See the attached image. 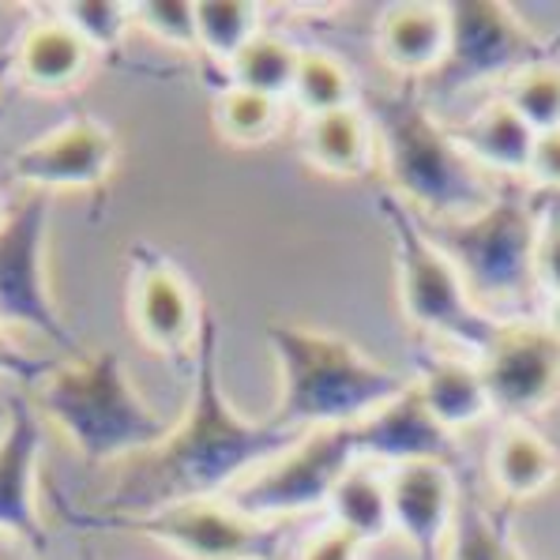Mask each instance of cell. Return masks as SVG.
Segmentation results:
<instances>
[{
    "instance_id": "cell-21",
    "label": "cell",
    "mask_w": 560,
    "mask_h": 560,
    "mask_svg": "<svg viewBox=\"0 0 560 560\" xmlns=\"http://www.w3.org/2000/svg\"><path fill=\"white\" fill-rule=\"evenodd\" d=\"M301 154L327 177H365L376 162V136L365 109L350 106L324 117H305Z\"/></svg>"
},
{
    "instance_id": "cell-7",
    "label": "cell",
    "mask_w": 560,
    "mask_h": 560,
    "mask_svg": "<svg viewBox=\"0 0 560 560\" xmlns=\"http://www.w3.org/2000/svg\"><path fill=\"white\" fill-rule=\"evenodd\" d=\"M447 8V54L418 88L425 102H452L481 83H504L515 72L553 60L549 42L501 0H459Z\"/></svg>"
},
{
    "instance_id": "cell-19",
    "label": "cell",
    "mask_w": 560,
    "mask_h": 560,
    "mask_svg": "<svg viewBox=\"0 0 560 560\" xmlns=\"http://www.w3.org/2000/svg\"><path fill=\"white\" fill-rule=\"evenodd\" d=\"M452 136L478 170L497 174V180H527L534 136L538 132L508 102H486L470 120L452 128Z\"/></svg>"
},
{
    "instance_id": "cell-4",
    "label": "cell",
    "mask_w": 560,
    "mask_h": 560,
    "mask_svg": "<svg viewBox=\"0 0 560 560\" xmlns=\"http://www.w3.org/2000/svg\"><path fill=\"white\" fill-rule=\"evenodd\" d=\"M31 407L72 441L83 463H128L166 441L170 425L132 384L117 350L60 361L31 387Z\"/></svg>"
},
{
    "instance_id": "cell-22",
    "label": "cell",
    "mask_w": 560,
    "mask_h": 560,
    "mask_svg": "<svg viewBox=\"0 0 560 560\" xmlns=\"http://www.w3.org/2000/svg\"><path fill=\"white\" fill-rule=\"evenodd\" d=\"M489 474L508 504H523L553 486L560 474V455L527 421H508L493 441Z\"/></svg>"
},
{
    "instance_id": "cell-15",
    "label": "cell",
    "mask_w": 560,
    "mask_h": 560,
    "mask_svg": "<svg viewBox=\"0 0 560 560\" xmlns=\"http://www.w3.org/2000/svg\"><path fill=\"white\" fill-rule=\"evenodd\" d=\"M350 436H354L358 459L373 463V467L376 463H384L387 470L410 467V463H436L447 470L463 467L459 441L425 410L413 384L392 402H384L381 410L369 413L365 421L350 425Z\"/></svg>"
},
{
    "instance_id": "cell-11",
    "label": "cell",
    "mask_w": 560,
    "mask_h": 560,
    "mask_svg": "<svg viewBox=\"0 0 560 560\" xmlns=\"http://www.w3.org/2000/svg\"><path fill=\"white\" fill-rule=\"evenodd\" d=\"M493 413L508 421L538 418L560 399V339L541 320H504L478 354Z\"/></svg>"
},
{
    "instance_id": "cell-1",
    "label": "cell",
    "mask_w": 560,
    "mask_h": 560,
    "mask_svg": "<svg viewBox=\"0 0 560 560\" xmlns=\"http://www.w3.org/2000/svg\"><path fill=\"white\" fill-rule=\"evenodd\" d=\"M301 436L305 433L275 425L271 418H245L226 399L219 373V320L207 313L192 350L188 410L177 425H170L166 441L120 467L117 486L91 515L117 520L185 501H226L248 474L294 447Z\"/></svg>"
},
{
    "instance_id": "cell-25",
    "label": "cell",
    "mask_w": 560,
    "mask_h": 560,
    "mask_svg": "<svg viewBox=\"0 0 560 560\" xmlns=\"http://www.w3.org/2000/svg\"><path fill=\"white\" fill-rule=\"evenodd\" d=\"M298 60H301L298 46H290L282 34L264 31L260 38H253L245 49H241L226 72H230V83H234V88L282 102V98H290V91H294Z\"/></svg>"
},
{
    "instance_id": "cell-13",
    "label": "cell",
    "mask_w": 560,
    "mask_h": 560,
    "mask_svg": "<svg viewBox=\"0 0 560 560\" xmlns=\"http://www.w3.org/2000/svg\"><path fill=\"white\" fill-rule=\"evenodd\" d=\"M117 140L102 120L75 117L65 120L54 132L23 143L8 159V170L20 185L38 188V192H57V188H98L114 174Z\"/></svg>"
},
{
    "instance_id": "cell-35",
    "label": "cell",
    "mask_w": 560,
    "mask_h": 560,
    "mask_svg": "<svg viewBox=\"0 0 560 560\" xmlns=\"http://www.w3.org/2000/svg\"><path fill=\"white\" fill-rule=\"evenodd\" d=\"M49 369H54V361L31 358L27 350H20L4 331H0V376H8V381H15L23 387H34Z\"/></svg>"
},
{
    "instance_id": "cell-14",
    "label": "cell",
    "mask_w": 560,
    "mask_h": 560,
    "mask_svg": "<svg viewBox=\"0 0 560 560\" xmlns=\"http://www.w3.org/2000/svg\"><path fill=\"white\" fill-rule=\"evenodd\" d=\"M38 410L27 399H12L0 429V541L46 557L49 530L38 512Z\"/></svg>"
},
{
    "instance_id": "cell-27",
    "label": "cell",
    "mask_w": 560,
    "mask_h": 560,
    "mask_svg": "<svg viewBox=\"0 0 560 560\" xmlns=\"http://www.w3.org/2000/svg\"><path fill=\"white\" fill-rule=\"evenodd\" d=\"M214 128L226 143L234 148H260L275 140L282 128V102L264 98V94L241 91L230 83L226 91L214 98Z\"/></svg>"
},
{
    "instance_id": "cell-5",
    "label": "cell",
    "mask_w": 560,
    "mask_h": 560,
    "mask_svg": "<svg viewBox=\"0 0 560 560\" xmlns=\"http://www.w3.org/2000/svg\"><path fill=\"white\" fill-rule=\"evenodd\" d=\"M421 230L452 260L481 313L497 320H530L541 287L534 271V196L527 180H501L486 211L421 222Z\"/></svg>"
},
{
    "instance_id": "cell-16",
    "label": "cell",
    "mask_w": 560,
    "mask_h": 560,
    "mask_svg": "<svg viewBox=\"0 0 560 560\" xmlns=\"http://www.w3.org/2000/svg\"><path fill=\"white\" fill-rule=\"evenodd\" d=\"M395 534H402L413 560H444L447 538L459 512L455 470L436 463H410L387 470Z\"/></svg>"
},
{
    "instance_id": "cell-2",
    "label": "cell",
    "mask_w": 560,
    "mask_h": 560,
    "mask_svg": "<svg viewBox=\"0 0 560 560\" xmlns=\"http://www.w3.org/2000/svg\"><path fill=\"white\" fill-rule=\"evenodd\" d=\"M384 162L387 192L421 222L470 219L493 203L501 180L478 170L455 143L452 128L436 120L418 83L395 91H365L361 98Z\"/></svg>"
},
{
    "instance_id": "cell-37",
    "label": "cell",
    "mask_w": 560,
    "mask_h": 560,
    "mask_svg": "<svg viewBox=\"0 0 560 560\" xmlns=\"http://www.w3.org/2000/svg\"><path fill=\"white\" fill-rule=\"evenodd\" d=\"M0 560H38V557L27 553L23 546H12V541H0Z\"/></svg>"
},
{
    "instance_id": "cell-10",
    "label": "cell",
    "mask_w": 560,
    "mask_h": 560,
    "mask_svg": "<svg viewBox=\"0 0 560 560\" xmlns=\"http://www.w3.org/2000/svg\"><path fill=\"white\" fill-rule=\"evenodd\" d=\"M354 463L361 459L350 429H313L294 447L248 474L226 501L260 523H287L320 508L327 512L335 486L347 478Z\"/></svg>"
},
{
    "instance_id": "cell-38",
    "label": "cell",
    "mask_w": 560,
    "mask_h": 560,
    "mask_svg": "<svg viewBox=\"0 0 560 560\" xmlns=\"http://www.w3.org/2000/svg\"><path fill=\"white\" fill-rule=\"evenodd\" d=\"M549 54H560V34L557 38H549Z\"/></svg>"
},
{
    "instance_id": "cell-20",
    "label": "cell",
    "mask_w": 560,
    "mask_h": 560,
    "mask_svg": "<svg viewBox=\"0 0 560 560\" xmlns=\"http://www.w3.org/2000/svg\"><path fill=\"white\" fill-rule=\"evenodd\" d=\"M94 54L60 20H34L15 42V72L31 91L65 94L88 75Z\"/></svg>"
},
{
    "instance_id": "cell-3",
    "label": "cell",
    "mask_w": 560,
    "mask_h": 560,
    "mask_svg": "<svg viewBox=\"0 0 560 560\" xmlns=\"http://www.w3.org/2000/svg\"><path fill=\"white\" fill-rule=\"evenodd\" d=\"M264 339L279 365V402L271 421L294 433L350 429L410 387V376L320 327L267 320Z\"/></svg>"
},
{
    "instance_id": "cell-30",
    "label": "cell",
    "mask_w": 560,
    "mask_h": 560,
    "mask_svg": "<svg viewBox=\"0 0 560 560\" xmlns=\"http://www.w3.org/2000/svg\"><path fill=\"white\" fill-rule=\"evenodd\" d=\"M501 102L515 109L534 132H553L560 128V65L557 60H538V65L515 72L501 83Z\"/></svg>"
},
{
    "instance_id": "cell-18",
    "label": "cell",
    "mask_w": 560,
    "mask_h": 560,
    "mask_svg": "<svg viewBox=\"0 0 560 560\" xmlns=\"http://www.w3.org/2000/svg\"><path fill=\"white\" fill-rule=\"evenodd\" d=\"M376 54L395 75L421 83L441 68L447 54L444 4H392L376 23Z\"/></svg>"
},
{
    "instance_id": "cell-6",
    "label": "cell",
    "mask_w": 560,
    "mask_h": 560,
    "mask_svg": "<svg viewBox=\"0 0 560 560\" xmlns=\"http://www.w3.org/2000/svg\"><path fill=\"white\" fill-rule=\"evenodd\" d=\"M376 207H381L387 230L395 237V279H399L402 316L421 335L455 342L463 354L478 358L504 320L474 305L467 282L459 279V271L441 248L425 237L418 214L407 203L395 200L384 188V192H376Z\"/></svg>"
},
{
    "instance_id": "cell-24",
    "label": "cell",
    "mask_w": 560,
    "mask_h": 560,
    "mask_svg": "<svg viewBox=\"0 0 560 560\" xmlns=\"http://www.w3.org/2000/svg\"><path fill=\"white\" fill-rule=\"evenodd\" d=\"M264 34V8L248 0H203L196 4V49L230 68L253 38Z\"/></svg>"
},
{
    "instance_id": "cell-8",
    "label": "cell",
    "mask_w": 560,
    "mask_h": 560,
    "mask_svg": "<svg viewBox=\"0 0 560 560\" xmlns=\"http://www.w3.org/2000/svg\"><path fill=\"white\" fill-rule=\"evenodd\" d=\"M88 530L140 534L180 560H279L287 546V523H260L230 501H185L154 508L148 515H91L68 512Z\"/></svg>"
},
{
    "instance_id": "cell-12",
    "label": "cell",
    "mask_w": 560,
    "mask_h": 560,
    "mask_svg": "<svg viewBox=\"0 0 560 560\" xmlns=\"http://www.w3.org/2000/svg\"><path fill=\"white\" fill-rule=\"evenodd\" d=\"M132 327L159 354H192L203 331L207 308L192 282L151 248L132 253V290H128Z\"/></svg>"
},
{
    "instance_id": "cell-17",
    "label": "cell",
    "mask_w": 560,
    "mask_h": 560,
    "mask_svg": "<svg viewBox=\"0 0 560 560\" xmlns=\"http://www.w3.org/2000/svg\"><path fill=\"white\" fill-rule=\"evenodd\" d=\"M418 399L425 410L447 429V433H463V429L478 425L493 413L486 381H481L478 358L470 354H441V350H425L418 358V373L410 376Z\"/></svg>"
},
{
    "instance_id": "cell-39",
    "label": "cell",
    "mask_w": 560,
    "mask_h": 560,
    "mask_svg": "<svg viewBox=\"0 0 560 560\" xmlns=\"http://www.w3.org/2000/svg\"><path fill=\"white\" fill-rule=\"evenodd\" d=\"M0 214H4V211H0Z\"/></svg>"
},
{
    "instance_id": "cell-28",
    "label": "cell",
    "mask_w": 560,
    "mask_h": 560,
    "mask_svg": "<svg viewBox=\"0 0 560 560\" xmlns=\"http://www.w3.org/2000/svg\"><path fill=\"white\" fill-rule=\"evenodd\" d=\"M54 20L65 23L94 57H109L136 27V8L120 0H68L54 8Z\"/></svg>"
},
{
    "instance_id": "cell-9",
    "label": "cell",
    "mask_w": 560,
    "mask_h": 560,
    "mask_svg": "<svg viewBox=\"0 0 560 560\" xmlns=\"http://www.w3.org/2000/svg\"><path fill=\"white\" fill-rule=\"evenodd\" d=\"M46 241H49V196L34 192L0 214V331H38L68 361L88 350L60 316L46 275Z\"/></svg>"
},
{
    "instance_id": "cell-26",
    "label": "cell",
    "mask_w": 560,
    "mask_h": 560,
    "mask_svg": "<svg viewBox=\"0 0 560 560\" xmlns=\"http://www.w3.org/2000/svg\"><path fill=\"white\" fill-rule=\"evenodd\" d=\"M290 102H294L305 117H324V114H335V109H350V106H358L354 75L347 72V65H342L339 57L324 54V49H301Z\"/></svg>"
},
{
    "instance_id": "cell-32",
    "label": "cell",
    "mask_w": 560,
    "mask_h": 560,
    "mask_svg": "<svg viewBox=\"0 0 560 560\" xmlns=\"http://www.w3.org/2000/svg\"><path fill=\"white\" fill-rule=\"evenodd\" d=\"M136 8V27L148 31L170 49H188L196 54V4L185 0H148Z\"/></svg>"
},
{
    "instance_id": "cell-36",
    "label": "cell",
    "mask_w": 560,
    "mask_h": 560,
    "mask_svg": "<svg viewBox=\"0 0 560 560\" xmlns=\"http://www.w3.org/2000/svg\"><path fill=\"white\" fill-rule=\"evenodd\" d=\"M541 324L549 327V331L560 339V294H549L546 305H541Z\"/></svg>"
},
{
    "instance_id": "cell-31",
    "label": "cell",
    "mask_w": 560,
    "mask_h": 560,
    "mask_svg": "<svg viewBox=\"0 0 560 560\" xmlns=\"http://www.w3.org/2000/svg\"><path fill=\"white\" fill-rule=\"evenodd\" d=\"M534 271L541 294H560V192H534Z\"/></svg>"
},
{
    "instance_id": "cell-29",
    "label": "cell",
    "mask_w": 560,
    "mask_h": 560,
    "mask_svg": "<svg viewBox=\"0 0 560 560\" xmlns=\"http://www.w3.org/2000/svg\"><path fill=\"white\" fill-rule=\"evenodd\" d=\"M444 560H523L508 530V515L486 512L478 501L459 504Z\"/></svg>"
},
{
    "instance_id": "cell-33",
    "label": "cell",
    "mask_w": 560,
    "mask_h": 560,
    "mask_svg": "<svg viewBox=\"0 0 560 560\" xmlns=\"http://www.w3.org/2000/svg\"><path fill=\"white\" fill-rule=\"evenodd\" d=\"M361 553H365V546L354 534L335 527V523H324L320 530H313L301 541L298 560H361Z\"/></svg>"
},
{
    "instance_id": "cell-34",
    "label": "cell",
    "mask_w": 560,
    "mask_h": 560,
    "mask_svg": "<svg viewBox=\"0 0 560 560\" xmlns=\"http://www.w3.org/2000/svg\"><path fill=\"white\" fill-rule=\"evenodd\" d=\"M527 185L534 192H560V128L534 136Z\"/></svg>"
},
{
    "instance_id": "cell-23",
    "label": "cell",
    "mask_w": 560,
    "mask_h": 560,
    "mask_svg": "<svg viewBox=\"0 0 560 560\" xmlns=\"http://www.w3.org/2000/svg\"><path fill=\"white\" fill-rule=\"evenodd\" d=\"M327 515H331L327 523L354 534L361 546L384 541L387 534H395L387 474L376 470L373 463H354L347 470V478L335 486L331 501H327Z\"/></svg>"
}]
</instances>
